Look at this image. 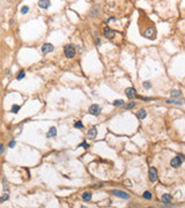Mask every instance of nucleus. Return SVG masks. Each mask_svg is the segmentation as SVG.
I'll return each mask as SVG.
<instances>
[{
  "instance_id": "f257e3e1",
  "label": "nucleus",
  "mask_w": 185,
  "mask_h": 208,
  "mask_svg": "<svg viewBox=\"0 0 185 208\" xmlns=\"http://www.w3.org/2000/svg\"><path fill=\"white\" fill-rule=\"evenodd\" d=\"M75 52H76L75 51V46H73L71 44H68V45H66L64 47V53L67 58H73L75 56Z\"/></svg>"
},
{
  "instance_id": "f03ea898",
  "label": "nucleus",
  "mask_w": 185,
  "mask_h": 208,
  "mask_svg": "<svg viewBox=\"0 0 185 208\" xmlns=\"http://www.w3.org/2000/svg\"><path fill=\"white\" fill-rule=\"evenodd\" d=\"M148 176H149V180H150L151 183H154V181L157 180V170H156V168L150 167V168H149V171H148Z\"/></svg>"
},
{
  "instance_id": "7ed1b4c3",
  "label": "nucleus",
  "mask_w": 185,
  "mask_h": 208,
  "mask_svg": "<svg viewBox=\"0 0 185 208\" xmlns=\"http://www.w3.org/2000/svg\"><path fill=\"white\" fill-rule=\"evenodd\" d=\"M183 163V160H182V156H176V157H174L171 160V162H170V164H171L172 168H179L181 165H182Z\"/></svg>"
},
{
  "instance_id": "20e7f679",
  "label": "nucleus",
  "mask_w": 185,
  "mask_h": 208,
  "mask_svg": "<svg viewBox=\"0 0 185 208\" xmlns=\"http://www.w3.org/2000/svg\"><path fill=\"white\" fill-rule=\"evenodd\" d=\"M88 111H89L90 114L97 116V114H100V112H101V107H100V105H97V104H93V105L89 106V110Z\"/></svg>"
},
{
  "instance_id": "39448f33",
  "label": "nucleus",
  "mask_w": 185,
  "mask_h": 208,
  "mask_svg": "<svg viewBox=\"0 0 185 208\" xmlns=\"http://www.w3.org/2000/svg\"><path fill=\"white\" fill-rule=\"evenodd\" d=\"M53 50H54V46L51 43H45V44H43V46H42L43 53H50V52H52Z\"/></svg>"
},
{
  "instance_id": "423d86ee",
  "label": "nucleus",
  "mask_w": 185,
  "mask_h": 208,
  "mask_svg": "<svg viewBox=\"0 0 185 208\" xmlns=\"http://www.w3.org/2000/svg\"><path fill=\"white\" fill-rule=\"evenodd\" d=\"M112 194H114L116 197H119V198H123V199H128L130 195L124 191H119V190H113L112 191Z\"/></svg>"
},
{
  "instance_id": "0eeeda50",
  "label": "nucleus",
  "mask_w": 185,
  "mask_h": 208,
  "mask_svg": "<svg viewBox=\"0 0 185 208\" xmlns=\"http://www.w3.org/2000/svg\"><path fill=\"white\" fill-rule=\"evenodd\" d=\"M144 36L146 37V38H154V36H155V29L154 28H148L147 30L144 33Z\"/></svg>"
},
{
  "instance_id": "6e6552de",
  "label": "nucleus",
  "mask_w": 185,
  "mask_h": 208,
  "mask_svg": "<svg viewBox=\"0 0 185 208\" xmlns=\"http://www.w3.org/2000/svg\"><path fill=\"white\" fill-rule=\"evenodd\" d=\"M137 91H135L134 88H127L126 90H125V94H126V96H127L128 98H134L137 97V94H135Z\"/></svg>"
},
{
  "instance_id": "1a4fd4ad",
  "label": "nucleus",
  "mask_w": 185,
  "mask_h": 208,
  "mask_svg": "<svg viewBox=\"0 0 185 208\" xmlns=\"http://www.w3.org/2000/svg\"><path fill=\"white\" fill-rule=\"evenodd\" d=\"M38 6L40 8H43V9H47L51 6V1L50 0H39L38 1Z\"/></svg>"
},
{
  "instance_id": "9d476101",
  "label": "nucleus",
  "mask_w": 185,
  "mask_h": 208,
  "mask_svg": "<svg viewBox=\"0 0 185 208\" xmlns=\"http://www.w3.org/2000/svg\"><path fill=\"white\" fill-rule=\"evenodd\" d=\"M104 35L107 38H109V39H111V38H113L114 35H116V33H114L113 30H111L110 28H105L104 30Z\"/></svg>"
},
{
  "instance_id": "9b49d317",
  "label": "nucleus",
  "mask_w": 185,
  "mask_h": 208,
  "mask_svg": "<svg viewBox=\"0 0 185 208\" xmlns=\"http://www.w3.org/2000/svg\"><path fill=\"white\" fill-rule=\"evenodd\" d=\"M96 135H97V130H96V127H91L89 131H88V137L90 139H95L96 138Z\"/></svg>"
},
{
  "instance_id": "f8f14e48",
  "label": "nucleus",
  "mask_w": 185,
  "mask_h": 208,
  "mask_svg": "<svg viewBox=\"0 0 185 208\" xmlns=\"http://www.w3.org/2000/svg\"><path fill=\"white\" fill-rule=\"evenodd\" d=\"M56 135H57V128L51 127L49 130V132L46 133V138H52V137H56Z\"/></svg>"
},
{
  "instance_id": "ddd939ff",
  "label": "nucleus",
  "mask_w": 185,
  "mask_h": 208,
  "mask_svg": "<svg viewBox=\"0 0 185 208\" xmlns=\"http://www.w3.org/2000/svg\"><path fill=\"white\" fill-rule=\"evenodd\" d=\"M161 199H162V201L164 202L165 205H167V204H170V202H171V195L170 194H167V193H165V194H163L161 197Z\"/></svg>"
},
{
  "instance_id": "4468645a",
  "label": "nucleus",
  "mask_w": 185,
  "mask_h": 208,
  "mask_svg": "<svg viewBox=\"0 0 185 208\" xmlns=\"http://www.w3.org/2000/svg\"><path fill=\"white\" fill-rule=\"evenodd\" d=\"M146 116H147V112H146L145 109H141V110L137 113V118H138V119H144V118H146Z\"/></svg>"
},
{
  "instance_id": "2eb2a0df",
  "label": "nucleus",
  "mask_w": 185,
  "mask_h": 208,
  "mask_svg": "<svg viewBox=\"0 0 185 208\" xmlns=\"http://www.w3.org/2000/svg\"><path fill=\"white\" fill-rule=\"evenodd\" d=\"M82 199H83V201H89L91 199V193L89 192H84L83 194H82Z\"/></svg>"
},
{
  "instance_id": "dca6fc26",
  "label": "nucleus",
  "mask_w": 185,
  "mask_h": 208,
  "mask_svg": "<svg viewBox=\"0 0 185 208\" xmlns=\"http://www.w3.org/2000/svg\"><path fill=\"white\" fill-rule=\"evenodd\" d=\"M134 106H135L134 102H130V103L124 104V105H123V107H124L125 110H127V109H132V107H134Z\"/></svg>"
},
{
  "instance_id": "f3484780",
  "label": "nucleus",
  "mask_w": 185,
  "mask_h": 208,
  "mask_svg": "<svg viewBox=\"0 0 185 208\" xmlns=\"http://www.w3.org/2000/svg\"><path fill=\"white\" fill-rule=\"evenodd\" d=\"M24 76H26V72L22 69V70H20V72H19V74L16 75V79H17V80H22Z\"/></svg>"
},
{
  "instance_id": "a211bd4d",
  "label": "nucleus",
  "mask_w": 185,
  "mask_h": 208,
  "mask_svg": "<svg viewBox=\"0 0 185 208\" xmlns=\"http://www.w3.org/2000/svg\"><path fill=\"white\" fill-rule=\"evenodd\" d=\"M20 105H16V104H15V105H13V106H12V112H13V113H17V112H19V111H20Z\"/></svg>"
},
{
  "instance_id": "6ab92c4d",
  "label": "nucleus",
  "mask_w": 185,
  "mask_h": 208,
  "mask_svg": "<svg viewBox=\"0 0 185 208\" xmlns=\"http://www.w3.org/2000/svg\"><path fill=\"white\" fill-rule=\"evenodd\" d=\"M114 105V106H119V105H124V101L123 100H116V101H113V103H112Z\"/></svg>"
},
{
  "instance_id": "aec40b11",
  "label": "nucleus",
  "mask_w": 185,
  "mask_h": 208,
  "mask_svg": "<svg viewBox=\"0 0 185 208\" xmlns=\"http://www.w3.org/2000/svg\"><path fill=\"white\" fill-rule=\"evenodd\" d=\"M181 91L179 90H172L171 91V96L172 97H181Z\"/></svg>"
},
{
  "instance_id": "412c9836",
  "label": "nucleus",
  "mask_w": 185,
  "mask_h": 208,
  "mask_svg": "<svg viewBox=\"0 0 185 208\" xmlns=\"http://www.w3.org/2000/svg\"><path fill=\"white\" fill-rule=\"evenodd\" d=\"M142 197H144L145 199H147V200H150V199H151V193H150V192H148V191H146L145 193L142 194Z\"/></svg>"
},
{
  "instance_id": "4be33fe9",
  "label": "nucleus",
  "mask_w": 185,
  "mask_h": 208,
  "mask_svg": "<svg viewBox=\"0 0 185 208\" xmlns=\"http://www.w3.org/2000/svg\"><path fill=\"white\" fill-rule=\"evenodd\" d=\"M142 86H144V88H146V89H149V88H151V83L149 82V81H145V82L142 83Z\"/></svg>"
},
{
  "instance_id": "5701e85b",
  "label": "nucleus",
  "mask_w": 185,
  "mask_h": 208,
  "mask_svg": "<svg viewBox=\"0 0 185 208\" xmlns=\"http://www.w3.org/2000/svg\"><path fill=\"white\" fill-rule=\"evenodd\" d=\"M74 127H76V128H83V124H82L81 121H76V123L74 124Z\"/></svg>"
},
{
  "instance_id": "b1692460",
  "label": "nucleus",
  "mask_w": 185,
  "mask_h": 208,
  "mask_svg": "<svg viewBox=\"0 0 185 208\" xmlns=\"http://www.w3.org/2000/svg\"><path fill=\"white\" fill-rule=\"evenodd\" d=\"M28 10H29V7H28V6H23L22 8H21V13H22V14H27Z\"/></svg>"
},
{
  "instance_id": "393cba45",
  "label": "nucleus",
  "mask_w": 185,
  "mask_h": 208,
  "mask_svg": "<svg viewBox=\"0 0 185 208\" xmlns=\"http://www.w3.org/2000/svg\"><path fill=\"white\" fill-rule=\"evenodd\" d=\"M167 103H176V104H179V105H181V104H183V102L182 101H172V100H167Z\"/></svg>"
},
{
  "instance_id": "a878e982",
  "label": "nucleus",
  "mask_w": 185,
  "mask_h": 208,
  "mask_svg": "<svg viewBox=\"0 0 185 208\" xmlns=\"http://www.w3.org/2000/svg\"><path fill=\"white\" fill-rule=\"evenodd\" d=\"M79 147H83L84 149H87V148H89V144H88L87 142H86V141H83V142H82V143H81L80 146H79Z\"/></svg>"
},
{
  "instance_id": "bb28decb",
  "label": "nucleus",
  "mask_w": 185,
  "mask_h": 208,
  "mask_svg": "<svg viewBox=\"0 0 185 208\" xmlns=\"http://www.w3.org/2000/svg\"><path fill=\"white\" fill-rule=\"evenodd\" d=\"M14 146H15V141H14V140H12V141L9 142V148H13Z\"/></svg>"
}]
</instances>
